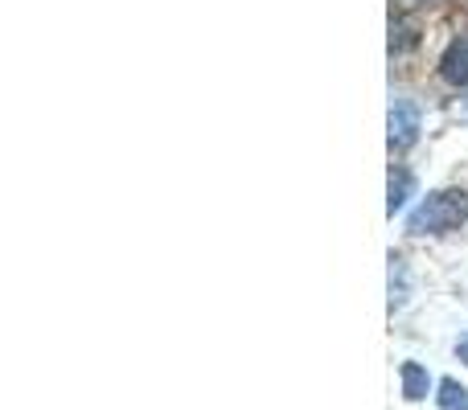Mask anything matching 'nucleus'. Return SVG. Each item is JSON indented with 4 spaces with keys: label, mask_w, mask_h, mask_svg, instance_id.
Wrapping results in <instances>:
<instances>
[{
    "label": "nucleus",
    "mask_w": 468,
    "mask_h": 410,
    "mask_svg": "<svg viewBox=\"0 0 468 410\" xmlns=\"http://www.w3.org/2000/svg\"><path fill=\"white\" fill-rule=\"evenodd\" d=\"M468 222L464 189H436L407 214V234H452Z\"/></svg>",
    "instance_id": "1"
},
{
    "label": "nucleus",
    "mask_w": 468,
    "mask_h": 410,
    "mask_svg": "<svg viewBox=\"0 0 468 410\" xmlns=\"http://www.w3.org/2000/svg\"><path fill=\"white\" fill-rule=\"evenodd\" d=\"M415 140H420V111H415V103L399 99L390 107V148H411Z\"/></svg>",
    "instance_id": "2"
},
{
    "label": "nucleus",
    "mask_w": 468,
    "mask_h": 410,
    "mask_svg": "<svg viewBox=\"0 0 468 410\" xmlns=\"http://www.w3.org/2000/svg\"><path fill=\"white\" fill-rule=\"evenodd\" d=\"M440 74H444V82H452V87H468V37H456L452 46L444 49Z\"/></svg>",
    "instance_id": "3"
},
{
    "label": "nucleus",
    "mask_w": 468,
    "mask_h": 410,
    "mask_svg": "<svg viewBox=\"0 0 468 410\" xmlns=\"http://www.w3.org/2000/svg\"><path fill=\"white\" fill-rule=\"evenodd\" d=\"M399 378H403V398L407 403H423L431 394V373L420 362H403L399 365Z\"/></svg>",
    "instance_id": "4"
},
{
    "label": "nucleus",
    "mask_w": 468,
    "mask_h": 410,
    "mask_svg": "<svg viewBox=\"0 0 468 410\" xmlns=\"http://www.w3.org/2000/svg\"><path fill=\"white\" fill-rule=\"evenodd\" d=\"M411 194H415V177L407 169H395L390 173V197H387V214L395 217V214H403V205L411 202Z\"/></svg>",
    "instance_id": "5"
},
{
    "label": "nucleus",
    "mask_w": 468,
    "mask_h": 410,
    "mask_svg": "<svg viewBox=\"0 0 468 410\" xmlns=\"http://www.w3.org/2000/svg\"><path fill=\"white\" fill-rule=\"evenodd\" d=\"M436 390H440V394H436L440 410H468V386H461L456 378H444Z\"/></svg>",
    "instance_id": "6"
},
{
    "label": "nucleus",
    "mask_w": 468,
    "mask_h": 410,
    "mask_svg": "<svg viewBox=\"0 0 468 410\" xmlns=\"http://www.w3.org/2000/svg\"><path fill=\"white\" fill-rule=\"evenodd\" d=\"M456 357L468 365V337H461V345H456Z\"/></svg>",
    "instance_id": "7"
}]
</instances>
